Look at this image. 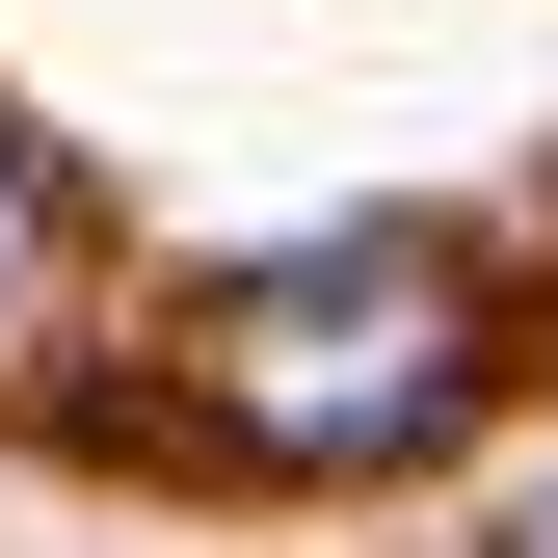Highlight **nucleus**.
Here are the masks:
<instances>
[{
    "mask_svg": "<svg viewBox=\"0 0 558 558\" xmlns=\"http://www.w3.org/2000/svg\"><path fill=\"white\" fill-rule=\"evenodd\" d=\"M53 319V160H27V107H0V345Z\"/></svg>",
    "mask_w": 558,
    "mask_h": 558,
    "instance_id": "obj_2",
    "label": "nucleus"
},
{
    "mask_svg": "<svg viewBox=\"0 0 558 558\" xmlns=\"http://www.w3.org/2000/svg\"><path fill=\"white\" fill-rule=\"evenodd\" d=\"M478 558H558V506H506V532H478Z\"/></svg>",
    "mask_w": 558,
    "mask_h": 558,
    "instance_id": "obj_3",
    "label": "nucleus"
},
{
    "mask_svg": "<svg viewBox=\"0 0 558 558\" xmlns=\"http://www.w3.org/2000/svg\"><path fill=\"white\" fill-rule=\"evenodd\" d=\"M186 399L266 478H373V452H426L478 399V266L452 240H293V266H240L186 319Z\"/></svg>",
    "mask_w": 558,
    "mask_h": 558,
    "instance_id": "obj_1",
    "label": "nucleus"
}]
</instances>
